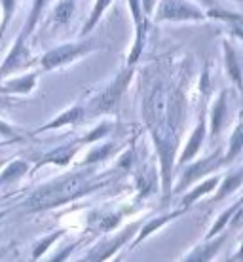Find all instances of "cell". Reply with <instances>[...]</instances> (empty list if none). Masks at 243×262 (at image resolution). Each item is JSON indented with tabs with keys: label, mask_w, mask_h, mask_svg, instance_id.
<instances>
[{
	"label": "cell",
	"mask_w": 243,
	"mask_h": 262,
	"mask_svg": "<svg viewBox=\"0 0 243 262\" xmlns=\"http://www.w3.org/2000/svg\"><path fill=\"white\" fill-rule=\"evenodd\" d=\"M241 183H243V171L241 169H237V171H234V173H230V175L223 181V184H220V186L217 184L218 190H217V194H215V198H213V202H211V203H217V202H220V200H224L226 196L234 194V192L241 186Z\"/></svg>",
	"instance_id": "ac0fdd59"
},
{
	"label": "cell",
	"mask_w": 243,
	"mask_h": 262,
	"mask_svg": "<svg viewBox=\"0 0 243 262\" xmlns=\"http://www.w3.org/2000/svg\"><path fill=\"white\" fill-rule=\"evenodd\" d=\"M241 207V200H237L232 207H228V209H224L220 215H218V219H217V223L213 224L209 228V232L205 234V239H209V237H213V236H217L218 232H223L224 228H226V224H230V221H232V215L236 213L237 209Z\"/></svg>",
	"instance_id": "7402d4cb"
},
{
	"label": "cell",
	"mask_w": 243,
	"mask_h": 262,
	"mask_svg": "<svg viewBox=\"0 0 243 262\" xmlns=\"http://www.w3.org/2000/svg\"><path fill=\"white\" fill-rule=\"evenodd\" d=\"M228 239V232H224L220 236H213L209 239H205L202 245H197L196 249L192 251L190 255L184 256V260L188 262H207V260H213V256L217 255V251L223 247L224 243Z\"/></svg>",
	"instance_id": "30bf717a"
},
{
	"label": "cell",
	"mask_w": 243,
	"mask_h": 262,
	"mask_svg": "<svg viewBox=\"0 0 243 262\" xmlns=\"http://www.w3.org/2000/svg\"><path fill=\"white\" fill-rule=\"evenodd\" d=\"M46 4H48V0H33L31 13H29L25 25H23V29H21V33H19L21 38H25V40L31 38V34L34 33V29H36V25H38V21L42 19V15H44Z\"/></svg>",
	"instance_id": "e0dca14e"
},
{
	"label": "cell",
	"mask_w": 243,
	"mask_h": 262,
	"mask_svg": "<svg viewBox=\"0 0 243 262\" xmlns=\"http://www.w3.org/2000/svg\"><path fill=\"white\" fill-rule=\"evenodd\" d=\"M112 0H95V4H93V10L90 13V17L85 21V25L82 27V31H80V36H87V34L92 33L93 29L97 27L99 19H101V15L105 13V10L111 6Z\"/></svg>",
	"instance_id": "44dd1931"
},
{
	"label": "cell",
	"mask_w": 243,
	"mask_h": 262,
	"mask_svg": "<svg viewBox=\"0 0 243 262\" xmlns=\"http://www.w3.org/2000/svg\"><path fill=\"white\" fill-rule=\"evenodd\" d=\"M112 125H114V122H103V124H99L97 127L93 131H90L85 137H82L78 141L80 144H85V143H97V141H101L103 137H106L108 133L112 131Z\"/></svg>",
	"instance_id": "4316f807"
},
{
	"label": "cell",
	"mask_w": 243,
	"mask_h": 262,
	"mask_svg": "<svg viewBox=\"0 0 243 262\" xmlns=\"http://www.w3.org/2000/svg\"><path fill=\"white\" fill-rule=\"evenodd\" d=\"M78 148H80L78 141L69 143V144H65V146H59V148H53V150H50L48 154H44V156H42V160H38V162H36L34 169H38V167H42V165H46V164H53V165L71 164V160L76 156Z\"/></svg>",
	"instance_id": "8fae6325"
},
{
	"label": "cell",
	"mask_w": 243,
	"mask_h": 262,
	"mask_svg": "<svg viewBox=\"0 0 243 262\" xmlns=\"http://www.w3.org/2000/svg\"><path fill=\"white\" fill-rule=\"evenodd\" d=\"M33 63V57H31V48H29V40L17 36L13 48L10 50L8 57L4 59L2 67H0V78H6V76H12L15 71H21L25 69L27 65Z\"/></svg>",
	"instance_id": "52a82bcc"
},
{
	"label": "cell",
	"mask_w": 243,
	"mask_h": 262,
	"mask_svg": "<svg viewBox=\"0 0 243 262\" xmlns=\"http://www.w3.org/2000/svg\"><path fill=\"white\" fill-rule=\"evenodd\" d=\"M108 183H111V179L103 173H95L93 167L74 171V173H69V175H63V177L42 184L38 190H34L23 202V207L31 213L53 209V207H59V205L74 202L78 198L87 196V194L106 186Z\"/></svg>",
	"instance_id": "6da1fadb"
},
{
	"label": "cell",
	"mask_w": 243,
	"mask_h": 262,
	"mask_svg": "<svg viewBox=\"0 0 243 262\" xmlns=\"http://www.w3.org/2000/svg\"><path fill=\"white\" fill-rule=\"evenodd\" d=\"M184 213H186V209H184V207H181V209H177V211H171L169 215L156 216V219H152V221H148V223H145V224H143V228H141V232H139L137 239L133 242V245H139V243H143V242H145V239H146V237L150 236V234H154L156 230L162 228L164 224L171 223L173 219H177V216L184 215Z\"/></svg>",
	"instance_id": "9a60e30c"
},
{
	"label": "cell",
	"mask_w": 243,
	"mask_h": 262,
	"mask_svg": "<svg viewBox=\"0 0 243 262\" xmlns=\"http://www.w3.org/2000/svg\"><path fill=\"white\" fill-rule=\"evenodd\" d=\"M223 165H226L224 154L220 148H217L211 156L202 158L200 162H194V164L188 165V167L183 171V175L179 179V183L175 184V188H171V194H181V192L188 190L190 184H194L196 181H200V179H204L205 175H209L213 171H218Z\"/></svg>",
	"instance_id": "5b68a950"
},
{
	"label": "cell",
	"mask_w": 243,
	"mask_h": 262,
	"mask_svg": "<svg viewBox=\"0 0 243 262\" xmlns=\"http://www.w3.org/2000/svg\"><path fill=\"white\" fill-rule=\"evenodd\" d=\"M207 19H217V21H226V23H234V25H241V13L239 12H226L220 8H213L209 12H205Z\"/></svg>",
	"instance_id": "d4e9b609"
},
{
	"label": "cell",
	"mask_w": 243,
	"mask_h": 262,
	"mask_svg": "<svg viewBox=\"0 0 243 262\" xmlns=\"http://www.w3.org/2000/svg\"><path fill=\"white\" fill-rule=\"evenodd\" d=\"M241 122H237L236 127H234V133L230 137V143H228V152L224 154V162L226 164H232L236 158L241 156L243 150V133H241Z\"/></svg>",
	"instance_id": "ffe728a7"
},
{
	"label": "cell",
	"mask_w": 243,
	"mask_h": 262,
	"mask_svg": "<svg viewBox=\"0 0 243 262\" xmlns=\"http://www.w3.org/2000/svg\"><path fill=\"white\" fill-rule=\"evenodd\" d=\"M99 44L95 38H85L82 36V40H76V42H67V44H61V46H55L52 50H48L42 57H40V67L42 71H57L61 67H67L74 63V61L85 57L87 53H92L93 50H97Z\"/></svg>",
	"instance_id": "7a4b0ae2"
},
{
	"label": "cell",
	"mask_w": 243,
	"mask_h": 262,
	"mask_svg": "<svg viewBox=\"0 0 243 262\" xmlns=\"http://www.w3.org/2000/svg\"><path fill=\"white\" fill-rule=\"evenodd\" d=\"M218 183H220V177H218V175H213V177H209L207 181H204L202 184H197L196 188H192L188 194H184L183 200H181V205H183L184 209H188L192 203H196V200H200L202 196H205V194H209V192L215 190Z\"/></svg>",
	"instance_id": "2e32d148"
},
{
	"label": "cell",
	"mask_w": 243,
	"mask_h": 262,
	"mask_svg": "<svg viewBox=\"0 0 243 262\" xmlns=\"http://www.w3.org/2000/svg\"><path fill=\"white\" fill-rule=\"evenodd\" d=\"M120 219H122V213H108V215H101L99 219H95L97 223V230L99 232H108V230L116 228L120 224Z\"/></svg>",
	"instance_id": "f1b7e54d"
},
{
	"label": "cell",
	"mask_w": 243,
	"mask_h": 262,
	"mask_svg": "<svg viewBox=\"0 0 243 262\" xmlns=\"http://www.w3.org/2000/svg\"><path fill=\"white\" fill-rule=\"evenodd\" d=\"M154 4H156V0H141V10H143V13H145L146 17L152 13V8H154Z\"/></svg>",
	"instance_id": "4dcf8cb0"
},
{
	"label": "cell",
	"mask_w": 243,
	"mask_h": 262,
	"mask_svg": "<svg viewBox=\"0 0 243 262\" xmlns=\"http://www.w3.org/2000/svg\"><path fill=\"white\" fill-rule=\"evenodd\" d=\"M61 234L63 232H53V234H50L48 237H42V239H38V242L34 243V249H33V255H31V258L33 260H38L40 256L44 255L50 247H52V243L57 239V237H61Z\"/></svg>",
	"instance_id": "83f0119b"
},
{
	"label": "cell",
	"mask_w": 243,
	"mask_h": 262,
	"mask_svg": "<svg viewBox=\"0 0 243 262\" xmlns=\"http://www.w3.org/2000/svg\"><path fill=\"white\" fill-rule=\"evenodd\" d=\"M133 74H135V67H125L124 71H120L111 84L90 101L87 108L84 106V112L92 114V116H99V114H108L114 111L118 106L124 92L127 90L129 82H131Z\"/></svg>",
	"instance_id": "3957f363"
},
{
	"label": "cell",
	"mask_w": 243,
	"mask_h": 262,
	"mask_svg": "<svg viewBox=\"0 0 243 262\" xmlns=\"http://www.w3.org/2000/svg\"><path fill=\"white\" fill-rule=\"evenodd\" d=\"M139 226H141V223H131V224H127L122 232H118V234L112 237V239H103V242L97 243V245L90 251V255L84 256V260L103 262V260H108V258H112L116 251L122 249V245H125V243L131 239L133 234H137Z\"/></svg>",
	"instance_id": "8992f818"
},
{
	"label": "cell",
	"mask_w": 243,
	"mask_h": 262,
	"mask_svg": "<svg viewBox=\"0 0 243 262\" xmlns=\"http://www.w3.org/2000/svg\"><path fill=\"white\" fill-rule=\"evenodd\" d=\"M38 72H27L17 78H10L6 82H0V93L2 95H27L36 88Z\"/></svg>",
	"instance_id": "9c48e42d"
},
{
	"label": "cell",
	"mask_w": 243,
	"mask_h": 262,
	"mask_svg": "<svg viewBox=\"0 0 243 262\" xmlns=\"http://www.w3.org/2000/svg\"><path fill=\"white\" fill-rule=\"evenodd\" d=\"M74 4L76 0H59V4L53 10V21L57 25H67L74 13Z\"/></svg>",
	"instance_id": "cb8c5ba5"
},
{
	"label": "cell",
	"mask_w": 243,
	"mask_h": 262,
	"mask_svg": "<svg viewBox=\"0 0 243 262\" xmlns=\"http://www.w3.org/2000/svg\"><path fill=\"white\" fill-rule=\"evenodd\" d=\"M27 171H29V164H27L25 160H13V162H10L2 169V173H0V186H6V184L21 179Z\"/></svg>",
	"instance_id": "d6986e66"
},
{
	"label": "cell",
	"mask_w": 243,
	"mask_h": 262,
	"mask_svg": "<svg viewBox=\"0 0 243 262\" xmlns=\"http://www.w3.org/2000/svg\"><path fill=\"white\" fill-rule=\"evenodd\" d=\"M0 135L6 139H12V141H21V135L15 131V127H12V125L2 122V120H0Z\"/></svg>",
	"instance_id": "f546056e"
},
{
	"label": "cell",
	"mask_w": 243,
	"mask_h": 262,
	"mask_svg": "<svg viewBox=\"0 0 243 262\" xmlns=\"http://www.w3.org/2000/svg\"><path fill=\"white\" fill-rule=\"evenodd\" d=\"M15 8H17V0H0V10H2V23H0V40L4 36V33L10 27V21H12L13 13H15Z\"/></svg>",
	"instance_id": "484cf974"
},
{
	"label": "cell",
	"mask_w": 243,
	"mask_h": 262,
	"mask_svg": "<svg viewBox=\"0 0 243 262\" xmlns=\"http://www.w3.org/2000/svg\"><path fill=\"white\" fill-rule=\"evenodd\" d=\"M114 150H116V144H114V143H101L99 146H95V148H92V150H90V154H87V158L84 160V164H82V165L99 164V162L106 160V158L111 156Z\"/></svg>",
	"instance_id": "603a6c76"
},
{
	"label": "cell",
	"mask_w": 243,
	"mask_h": 262,
	"mask_svg": "<svg viewBox=\"0 0 243 262\" xmlns=\"http://www.w3.org/2000/svg\"><path fill=\"white\" fill-rule=\"evenodd\" d=\"M205 133H207V124H205V111H204L200 114V122H197V125L192 131V135L188 139L186 146H184L183 154L179 156V165L188 164V162H192V158L197 156V152H200L202 144H204Z\"/></svg>",
	"instance_id": "ba28073f"
},
{
	"label": "cell",
	"mask_w": 243,
	"mask_h": 262,
	"mask_svg": "<svg viewBox=\"0 0 243 262\" xmlns=\"http://www.w3.org/2000/svg\"><path fill=\"white\" fill-rule=\"evenodd\" d=\"M226 95H228V92L226 90H223V92L218 93L217 101L213 103V108H211V137L215 139L218 137V133H220V129H223L224 122H226V112H228V103H226Z\"/></svg>",
	"instance_id": "4fadbf2b"
},
{
	"label": "cell",
	"mask_w": 243,
	"mask_h": 262,
	"mask_svg": "<svg viewBox=\"0 0 243 262\" xmlns=\"http://www.w3.org/2000/svg\"><path fill=\"white\" fill-rule=\"evenodd\" d=\"M6 213H8V211H0V219H2V216L6 215Z\"/></svg>",
	"instance_id": "1f68e13d"
},
{
	"label": "cell",
	"mask_w": 243,
	"mask_h": 262,
	"mask_svg": "<svg viewBox=\"0 0 243 262\" xmlns=\"http://www.w3.org/2000/svg\"><path fill=\"white\" fill-rule=\"evenodd\" d=\"M84 105L78 103V105H73L71 108H67L65 112H61L59 116H55V118L50 122V124H44L42 127L34 131V135L36 133H42V131H50V129H57V127H65V125H71V124H76L78 120H82L84 116Z\"/></svg>",
	"instance_id": "7c38bea8"
},
{
	"label": "cell",
	"mask_w": 243,
	"mask_h": 262,
	"mask_svg": "<svg viewBox=\"0 0 243 262\" xmlns=\"http://www.w3.org/2000/svg\"><path fill=\"white\" fill-rule=\"evenodd\" d=\"M205 12L190 0H160L158 10L154 13L156 23L164 21H205Z\"/></svg>",
	"instance_id": "277c9868"
},
{
	"label": "cell",
	"mask_w": 243,
	"mask_h": 262,
	"mask_svg": "<svg viewBox=\"0 0 243 262\" xmlns=\"http://www.w3.org/2000/svg\"><path fill=\"white\" fill-rule=\"evenodd\" d=\"M224 59H226V72H228V78L234 82V85L237 88V92L241 90V67H239V59H237V53L232 46L230 40H224Z\"/></svg>",
	"instance_id": "5bb4252c"
}]
</instances>
